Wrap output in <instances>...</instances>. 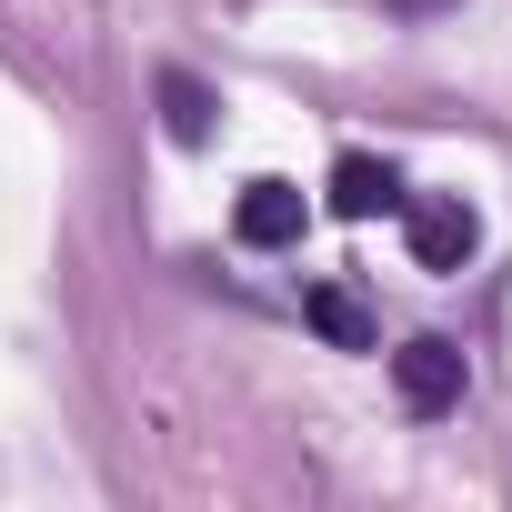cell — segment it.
I'll return each mask as SVG.
<instances>
[{
  "label": "cell",
  "mask_w": 512,
  "mask_h": 512,
  "mask_svg": "<svg viewBox=\"0 0 512 512\" xmlns=\"http://www.w3.org/2000/svg\"><path fill=\"white\" fill-rule=\"evenodd\" d=\"M402 241H412L422 272H462L482 251V211L462 191H402Z\"/></svg>",
  "instance_id": "obj_1"
},
{
  "label": "cell",
  "mask_w": 512,
  "mask_h": 512,
  "mask_svg": "<svg viewBox=\"0 0 512 512\" xmlns=\"http://www.w3.org/2000/svg\"><path fill=\"white\" fill-rule=\"evenodd\" d=\"M392 392H402V412L442 422V412L462 402V352H452L442 332H412V342L392 352Z\"/></svg>",
  "instance_id": "obj_2"
},
{
  "label": "cell",
  "mask_w": 512,
  "mask_h": 512,
  "mask_svg": "<svg viewBox=\"0 0 512 512\" xmlns=\"http://www.w3.org/2000/svg\"><path fill=\"white\" fill-rule=\"evenodd\" d=\"M302 221H312L302 181H241V211H231V231H241L251 251H292V241H302Z\"/></svg>",
  "instance_id": "obj_3"
},
{
  "label": "cell",
  "mask_w": 512,
  "mask_h": 512,
  "mask_svg": "<svg viewBox=\"0 0 512 512\" xmlns=\"http://www.w3.org/2000/svg\"><path fill=\"white\" fill-rule=\"evenodd\" d=\"M332 211H342V221H382V211H402V171L372 161V151H342V161H332Z\"/></svg>",
  "instance_id": "obj_4"
},
{
  "label": "cell",
  "mask_w": 512,
  "mask_h": 512,
  "mask_svg": "<svg viewBox=\"0 0 512 512\" xmlns=\"http://www.w3.org/2000/svg\"><path fill=\"white\" fill-rule=\"evenodd\" d=\"M161 131H171L181 151H201V141L221 131V91H211L201 71H161Z\"/></svg>",
  "instance_id": "obj_5"
},
{
  "label": "cell",
  "mask_w": 512,
  "mask_h": 512,
  "mask_svg": "<svg viewBox=\"0 0 512 512\" xmlns=\"http://www.w3.org/2000/svg\"><path fill=\"white\" fill-rule=\"evenodd\" d=\"M302 312H312V332H322L332 352H372V302H362L352 282H312Z\"/></svg>",
  "instance_id": "obj_6"
}]
</instances>
